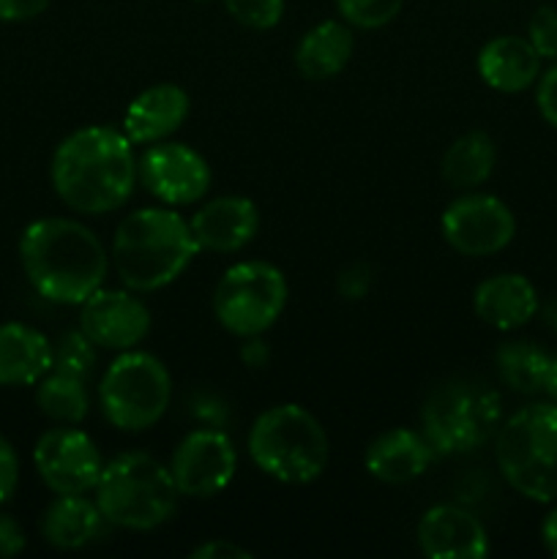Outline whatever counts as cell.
I'll return each mask as SVG.
<instances>
[{
	"instance_id": "obj_1",
	"label": "cell",
	"mask_w": 557,
	"mask_h": 559,
	"mask_svg": "<svg viewBox=\"0 0 557 559\" xmlns=\"http://www.w3.org/2000/svg\"><path fill=\"white\" fill-rule=\"evenodd\" d=\"M49 175L55 194L71 211L85 216L118 211L137 183L131 140L112 126H85L60 142Z\"/></svg>"
},
{
	"instance_id": "obj_2",
	"label": "cell",
	"mask_w": 557,
	"mask_h": 559,
	"mask_svg": "<svg viewBox=\"0 0 557 559\" xmlns=\"http://www.w3.org/2000/svg\"><path fill=\"white\" fill-rule=\"evenodd\" d=\"M20 260L27 282L42 298L60 306H82L107 278L109 257L93 229L74 218H38L20 238Z\"/></svg>"
},
{
	"instance_id": "obj_3",
	"label": "cell",
	"mask_w": 557,
	"mask_h": 559,
	"mask_svg": "<svg viewBox=\"0 0 557 559\" xmlns=\"http://www.w3.org/2000/svg\"><path fill=\"white\" fill-rule=\"evenodd\" d=\"M109 254L131 293H156L189 267L200 246L178 211L140 207L118 224Z\"/></svg>"
},
{
	"instance_id": "obj_4",
	"label": "cell",
	"mask_w": 557,
	"mask_h": 559,
	"mask_svg": "<svg viewBox=\"0 0 557 559\" xmlns=\"http://www.w3.org/2000/svg\"><path fill=\"white\" fill-rule=\"evenodd\" d=\"M249 456L268 478L304 486L325 473L331 445L322 424L309 409L300 404H276L251 424Z\"/></svg>"
},
{
	"instance_id": "obj_5",
	"label": "cell",
	"mask_w": 557,
	"mask_h": 559,
	"mask_svg": "<svg viewBox=\"0 0 557 559\" xmlns=\"http://www.w3.org/2000/svg\"><path fill=\"white\" fill-rule=\"evenodd\" d=\"M93 491L104 519L126 530L162 527L175 513L180 497L169 467L142 451L109 459Z\"/></svg>"
},
{
	"instance_id": "obj_6",
	"label": "cell",
	"mask_w": 557,
	"mask_h": 559,
	"mask_svg": "<svg viewBox=\"0 0 557 559\" xmlns=\"http://www.w3.org/2000/svg\"><path fill=\"white\" fill-rule=\"evenodd\" d=\"M495 459L513 491L533 502L557 500V404H530L497 431Z\"/></svg>"
},
{
	"instance_id": "obj_7",
	"label": "cell",
	"mask_w": 557,
	"mask_h": 559,
	"mask_svg": "<svg viewBox=\"0 0 557 559\" xmlns=\"http://www.w3.org/2000/svg\"><path fill=\"white\" fill-rule=\"evenodd\" d=\"M424 437L437 453H467L500 426V396L475 380H448L431 388L420 409Z\"/></svg>"
},
{
	"instance_id": "obj_8",
	"label": "cell",
	"mask_w": 557,
	"mask_h": 559,
	"mask_svg": "<svg viewBox=\"0 0 557 559\" xmlns=\"http://www.w3.org/2000/svg\"><path fill=\"white\" fill-rule=\"evenodd\" d=\"M98 399L104 418L115 429L145 431L169 409L173 377L156 355L123 349L104 371Z\"/></svg>"
},
{
	"instance_id": "obj_9",
	"label": "cell",
	"mask_w": 557,
	"mask_h": 559,
	"mask_svg": "<svg viewBox=\"0 0 557 559\" xmlns=\"http://www.w3.org/2000/svg\"><path fill=\"white\" fill-rule=\"evenodd\" d=\"M287 295V278L276 265L246 260L227 267L218 278L213 289V314L233 336H262L282 317Z\"/></svg>"
},
{
	"instance_id": "obj_10",
	"label": "cell",
	"mask_w": 557,
	"mask_h": 559,
	"mask_svg": "<svg viewBox=\"0 0 557 559\" xmlns=\"http://www.w3.org/2000/svg\"><path fill=\"white\" fill-rule=\"evenodd\" d=\"M446 243L464 257H491L517 235L511 207L491 194H464L446 207L440 218Z\"/></svg>"
},
{
	"instance_id": "obj_11",
	"label": "cell",
	"mask_w": 557,
	"mask_h": 559,
	"mask_svg": "<svg viewBox=\"0 0 557 559\" xmlns=\"http://www.w3.org/2000/svg\"><path fill=\"white\" fill-rule=\"evenodd\" d=\"M33 464L55 495H87L96 489L104 467L96 442L76 426L63 424L38 437Z\"/></svg>"
},
{
	"instance_id": "obj_12",
	"label": "cell",
	"mask_w": 557,
	"mask_h": 559,
	"mask_svg": "<svg viewBox=\"0 0 557 559\" xmlns=\"http://www.w3.org/2000/svg\"><path fill=\"white\" fill-rule=\"evenodd\" d=\"M169 473H173L178 495L205 500L233 484L235 473H238V453L224 431H191L175 448Z\"/></svg>"
},
{
	"instance_id": "obj_13",
	"label": "cell",
	"mask_w": 557,
	"mask_h": 559,
	"mask_svg": "<svg viewBox=\"0 0 557 559\" xmlns=\"http://www.w3.org/2000/svg\"><path fill=\"white\" fill-rule=\"evenodd\" d=\"M137 178L164 205L180 207L202 200L211 189V167L183 142H153L137 162Z\"/></svg>"
},
{
	"instance_id": "obj_14",
	"label": "cell",
	"mask_w": 557,
	"mask_h": 559,
	"mask_svg": "<svg viewBox=\"0 0 557 559\" xmlns=\"http://www.w3.org/2000/svg\"><path fill=\"white\" fill-rule=\"evenodd\" d=\"M80 309V331L102 349H134L151 331L147 306L126 289L98 287Z\"/></svg>"
},
{
	"instance_id": "obj_15",
	"label": "cell",
	"mask_w": 557,
	"mask_h": 559,
	"mask_svg": "<svg viewBox=\"0 0 557 559\" xmlns=\"http://www.w3.org/2000/svg\"><path fill=\"white\" fill-rule=\"evenodd\" d=\"M418 546L429 559H484L489 555V535L464 508L435 506L420 516Z\"/></svg>"
},
{
	"instance_id": "obj_16",
	"label": "cell",
	"mask_w": 557,
	"mask_h": 559,
	"mask_svg": "<svg viewBox=\"0 0 557 559\" xmlns=\"http://www.w3.org/2000/svg\"><path fill=\"white\" fill-rule=\"evenodd\" d=\"M189 227L200 251L229 254L254 240L260 229V211L246 197H216L191 216Z\"/></svg>"
},
{
	"instance_id": "obj_17",
	"label": "cell",
	"mask_w": 557,
	"mask_h": 559,
	"mask_svg": "<svg viewBox=\"0 0 557 559\" xmlns=\"http://www.w3.org/2000/svg\"><path fill=\"white\" fill-rule=\"evenodd\" d=\"M189 93L178 85H153L134 96L123 115V131L131 142L153 145L169 140V134L189 118Z\"/></svg>"
},
{
	"instance_id": "obj_18",
	"label": "cell",
	"mask_w": 557,
	"mask_h": 559,
	"mask_svg": "<svg viewBox=\"0 0 557 559\" xmlns=\"http://www.w3.org/2000/svg\"><path fill=\"white\" fill-rule=\"evenodd\" d=\"M435 448L424 435L410 429H391L377 437L366 451V473L388 486H402L420 478L435 459Z\"/></svg>"
},
{
	"instance_id": "obj_19",
	"label": "cell",
	"mask_w": 557,
	"mask_h": 559,
	"mask_svg": "<svg viewBox=\"0 0 557 559\" xmlns=\"http://www.w3.org/2000/svg\"><path fill=\"white\" fill-rule=\"evenodd\" d=\"M538 293L519 273H500L475 287L473 309L495 331H517L538 314Z\"/></svg>"
},
{
	"instance_id": "obj_20",
	"label": "cell",
	"mask_w": 557,
	"mask_h": 559,
	"mask_svg": "<svg viewBox=\"0 0 557 559\" xmlns=\"http://www.w3.org/2000/svg\"><path fill=\"white\" fill-rule=\"evenodd\" d=\"M52 371V344L42 331L22 322L0 325V385H36Z\"/></svg>"
},
{
	"instance_id": "obj_21",
	"label": "cell",
	"mask_w": 557,
	"mask_h": 559,
	"mask_svg": "<svg viewBox=\"0 0 557 559\" xmlns=\"http://www.w3.org/2000/svg\"><path fill=\"white\" fill-rule=\"evenodd\" d=\"M541 71V55L522 36H497L478 52V74L491 91H528Z\"/></svg>"
},
{
	"instance_id": "obj_22",
	"label": "cell",
	"mask_w": 557,
	"mask_h": 559,
	"mask_svg": "<svg viewBox=\"0 0 557 559\" xmlns=\"http://www.w3.org/2000/svg\"><path fill=\"white\" fill-rule=\"evenodd\" d=\"M107 524L96 500L91 502L85 495H58L44 511L42 535L55 549L74 551L102 538Z\"/></svg>"
},
{
	"instance_id": "obj_23",
	"label": "cell",
	"mask_w": 557,
	"mask_h": 559,
	"mask_svg": "<svg viewBox=\"0 0 557 559\" xmlns=\"http://www.w3.org/2000/svg\"><path fill=\"white\" fill-rule=\"evenodd\" d=\"M353 49L355 38L347 22L325 20L306 31V36L300 38L298 49H295V66L311 82L331 80V76L342 74L344 66L353 58Z\"/></svg>"
},
{
	"instance_id": "obj_24",
	"label": "cell",
	"mask_w": 557,
	"mask_h": 559,
	"mask_svg": "<svg viewBox=\"0 0 557 559\" xmlns=\"http://www.w3.org/2000/svg\"><path fill=\"white\" fill-rule=\"evenodd\" d=\"M497 147L486 131H467L459 140L448 145L446 156H442L440 173L442 180L453 189H475V186L486 183L495 169Z\"/></svg>"
},
{
	"instance_id": "obj_25",
	"label": "cell",
	"mask_w": 557,
	"mask_h": 559,
	"mask_svg": "<svg viewBox=\"0 0 557 559\" xmlns=\"http://www.w3.org/2000/svg\"><path fill=\"white\" fill-rule=\"evenodd\" d=\"M36 404L42 415L63 426H76L87 418L91 399H87L85 380L60 371H49L38 380Z\"/></svg>"
},
{
	"instance_id": "obj_26",
	"label": "cell",
	"mask_w": 557,
	"mask_h": 559,
	"mask_svg": "<svg viewBox=\"0 0 557 559\" xmlns=\"http://www.w3.org/2000/svg\"><path fill=\"white\" fill-rule=\"evenodd\" d=\"M495 360L497 371H500V380L511 391L538 393L544 388V371L549 353L541 349L538 344L528 342V338H513V342L500 344Z\"/></svg>"
},
{
	"instance_id": "obj_27",
	"label": "cell",
	"mask_w": 557,
	"mask_h": 559,
	"mask_svg": "<svg viewBox=\"0 0 557 559\" xmlns=\"http://www.w3.org/2000/svg\"><path fill=\"white\" fill-rule=\"evenodd\" d=\"M93 366H96V344L82 331L66 333L58 347H52V371L87 380Z\"/></svg>"
},
{
	"instance_id": "obj_28",
	"label": "cell",
	"mask_w": 557,
	"mask_h": 559,
	"mask_svg": "<svg viewBox=\"0 0 557 559\" xmlns=\"http://www.w3.org/2000/svg\"><path fill=\"white\" fill-rule=\"evenodd\" d=\"M404 0H336V9L347 25L360 31H377L393 22L402 11Z\"/></svg>"
},
{
	"instance_id": "obj_29",
	"label": "cell",
	"mask_w": 557,
	"mask_h": 559,
	"mask_svg": "<svg viewBox=\"0 0 557 559\" xmlns=\"http://www.w3.org/2000/svg\"><path fill=\"white\" fill-rule=\"evenodd\" d=\"M224 9L251 31H271L282 22L284 16V0H224Z\"/></svg>"
},
{
	"instance_id": "obj_30",
	"label": "cell",
	"mask_w": 557,
	"mask_h": 559,
	"mask_svg": "<svg viewBox=\"0 0 557 559\" xmlns=\"http://www.w3.org/2000/svg\"><path fill=\"white\" fill-rule=\"evenodd\" d=\"M528 41L533 44L541 58L557 60V9L555 5H541L530 16Z\"/></svg>"
},
{
	"instance_id": "obj_31",
	"label": "cell",
	"mask_w": 557,
	"mask_h": 559,
	"mask_svg": "<svg viewBox=\"0 0 557 559\" xmlns=\"http://www.w3.org/2000/svg\"><path fill=\"white\" fill-rule=\"evenodd\" d=\"M336 289L344 300H360L369 295L371 289V267L364 262L344 267L336 278Z\"/></svg>"
},
{
	"instance_id": "obj_32",
	"label": "cell",
	"mask_w": 557,
	"mask_h": 559,
	"mask_svg": "<svg viewBox=\"0 0 557 559\" xmlns=\"http://www.w3.org/2000/svg\"><path fill=\"white\" fill-rule=\"evenodd\" d=\"M20 484V456L5 437H0V506L14 497Z\"/></svg>"
},
{
	"instance_id": "obj_33",
	"label": "cell",
	"mask_w": 557,
	"mask_h": 559,
	"mask_svg": "<svg viewBox=\"0 0 557 559\" xmlns=\"http://www.w3.org/2000/svg\"><path fill=\"white\" fill-rule=\"evenodd\" d=\"M535 102H538V112L552 129H557V66H552L538 82V93H535Z\"/></svg>"
},
{
	"instance_id": "obj_34",
	"label": "cell",
	"mask_w": 557,
	"mask_h": 559,
	"mask_svg": "<svg viewBox=\"0 0 557 559\" xmlns=\"http://www.w3.org/2000/svg\"><path fill=\"white\" fill-rule=\"evenodd\" d=\"M52 0H0V22H27L42 16Z\"/></svg>"
},
{
	"instance_id": "obj_35",
	"label": "cell",
	"mask_w": 557,
	"mask_h": 559,
	"mask_svg": "<svg viewBox=\"0 0 557 559\" xmlns=\"http://www.w3.org/2000/svg\"><path fill=\"white\" fill-rule=\"evenodd\" d=\"M27 546V538H25V530L20 527V522H16L14 516H9V513H0V557H16L22 555Z\"/></svg>"
},
{
	"instance_id": "obj_36",
	"label": "cell",
	"mask_w": 557,
	"mask_h": 559,
	"mask_svg": "<svg viewBox=\"0 0 557 559\" xmlns=\"http://www.w3.org/2000/svg\"><path fill=\"white\" fill-rule=\"evenodd\" d=\"M191 557L194 559H251V551L240 549L238 544H233V540L227 538H216L197 546V549L191 551Z\"/></svg>"
},
{
	"instance_id": "obj_37",
	"label": "cell",
	"mask_w": 557,
	"mask_h": 559,
	"mask_svg": "<svg viewBox=\"0 0 557 559\" xmlns=\"http://www.w3.org/2000/svg\"><path fill=\"white\" fill-rule=\"evenodd\" d=\"M240 355H244L246 366H265L268 358H271V349H268V344L260 336H249Z\"/></svg>"
},
{
	"instance_id": "obj_38",
	"label": "cell",
	"mask_w": 557,
	"mask_h": 559,
	"mask_svg": "<svg viewBox=\"0 0 557 559\" xmlns=\"http://www.w3.org/2000/svg\"><path fill=\"white\" fill-rule=\"evenodd\" d=\"M541 538H544L546 551L552 557H557V506L552 508L549 516L544 519V527H541Z\"/></svg>"
},
{
	"instance_id": "obj_39",
	"label": "cell",
	"mask_w": 557,
	"mask_h": 559,
	"mask_svg": "<svg viewBox=\"0 0 557 559\" xmlns=\"http://www.w3.org/2000/svg\"><path fill=\"white\" fill-rule=\"evenodd\" d=\"M541 391L546 393V396L552 399V402L557 404V353L549 355V360H546V371H544V388Z\"/></svg>"
},
{
	"instance_id": "obj_40",
	"label": "cell",
	"mask_w": 557,
	"mask_h": 559,
	"mask_svg": "<svg viewBox=\"0 0 557 559\" xmlns=\"http://www.w3.org/2000/svg\"><path fill=\"white\" fill-rule=\"evenodd\" d=\"M544 320H546V325L557 333V298L549 300V304L544 306Z\"/></svg>"
}]
</instances>
